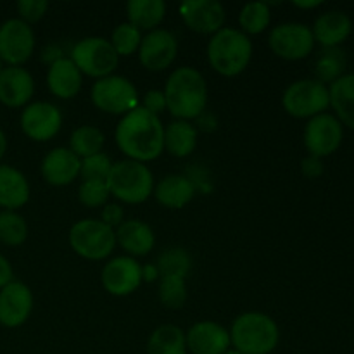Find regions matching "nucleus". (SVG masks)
<instances>
[{"label": "nucleus", "instance_id": "nucleus-19", "mask_svg": "<svg viewBox=\"0 0 354 354\" xmlns=\"http://www.w3.org/2000/svg\"><path fill=\"white\" fill-rule=\"evenodd\" d=\"M35 93V80L23 66H6L0 73V104L6 107H26Z\"/></svg>", "mask_w": 354, "mask_h": 354}, {"label": "nucleus", "instance_id": "nucleus-48", "mask_svg": "<svg viewBox=\"0 0 354 354\" xmlns=\"http://www.w3.org/2000/svg\"><path fill=\"white\" fill-rule=\"evenodd\" d=\"M3 68H6V66H3V62L0 61V73H2V69H3Z\"/></svg>", "mask_w": 354, "mask_h": 354}, {"label": "nucleus", "instance_id": "nucleus-7", "mask_svg": "<svg viewBox=\"0 0 354 354\" xmlns=\"http://www.w3.org/2000/svg\"><path fill=\"white\" fill-rule=\"evenodd\" d=\"M328 106H330L328 86L315 78H304L290 83L282 95L283 111L297 120H311L325 113Z\"/></svg>", "mask_w": 354, "mask_h": 354}, {"label": "nucleus", "instance_id": "nucleus-36", "mask_svg": "<svg viewBox=\"0 0 354 354\" xmlns=\"http://www.w3.org/2000/svg\"><path fill=\"white\" fill-rule=\"evenodd\" d=\"M159 301L168 310H180L187 301L185 279L182 277H161Z\"/></svg>", "mask_w": 354, "mask_h": 354}, {"label": "nucleus", "instance_id": "nucleus-31", "mask_svg": "<svg viewBox=\"0 0 354 354\" xmlns=\"http://www.w3.org/2000/svg\"><path fill=\"white\" fill-rule=\"evenodd\" d=\"M346 69V55L339 47L324 48L320 52L317 62H315V80L322 82L324 85L334 83L335 80L344 75Z\"/></svg>", "mask_w": 354, "mask_h": 354}, {"label": "nucleus", "instance_id": "nucleus-10", "mask_svg": "<svg viewBox=\"0 0 354 354\" xmlns=\"http://www.w3.org/2000/svg\"><path fill=\"white\" fill-rule=\"evenodd\" d=\"M268 45L273 54L286 61L306 59L315 48V37L310 26L303 23H282L268 35Z\"/></svg>", "mask_w": 354, "mask_h": 354}, {"label": "nucleus", "instance_id": "nucleus-9", "mask_svg": "<svg viewBox=\"0 0 354 354\" xmlns=\"http://www.w3.org/2000/svg\"><path fill=\"white\" fill-rule=\"evenodd\" d=\"M90 99L97 109L106 114H114V116H124L140 106L135 85L120 75L95 80L90 90Z\"/></svg>", "mask_w": 354, "mask_h": 354}, {"label": "nucleus", "instance_id": "nucleus-3", "mask_svg": "<svg viewBox=\"0 0 354 354\" xmlns=\"http://www.w3.org/2000/svg\"><path fill=\"white\" fill-rule=\"evenodd\" d=\"M209 66L225 78H234L245 71L252 59V41L239 28H221L207 41Z\"/></svg>", "mask_w": 354, "mask_h": 354}, {"label": "nucleus", "instance_id": "nucleus-28", "mask_svg": "<svg viewBox=\"0 0 354 354\" xmlns=\"http://www.w3.org/2000/svg\"><path fill=\"white\" fill-rule=\"evenodd\" d=\"M128 23L138 30H158L166 17V2L162 0H130L127 3Z\"/></svg>", "mask_w": 354, "mask_h": 354}, {"label": "nucleus", "instance_id": "nucleus-23", "mask_svg": "<svg viewBox=\"0 0 354 354\" xmlns=\"http://www.w3.org/2000/svg\"><path fill=\"white\" fill-rule=\"evenodd\" d=\"M116 244L121 245L130 258H140L154 249L156 235L144 221L128 220L116 228Z\"/></svg>", "mask_w": 354, "mask_h": 354}, {"label": "nucleus", "instance_id": "nucleus-17", "mask_svg": "<svg viewBox=\"0 0 354 354\" xmlns=\"http://www.w3.org/2000/svg\"><path fill=\"white\" fill-rule=\"evenodd\" d=\"M33 311V292L23 282L7 283L0 289V325L17 328L24 325Z\"/></svg>", "mask_w": 354, "mask_h": 354}, {"label": "nucleus", "instance_id": "nucleus-14", "mask_svg": "<svg viewBox=\"0 0 354 354\" xmlns=\"http://www.w3.org/2000/svg\"><path fill=\"white\" fill-rule=\"evenodd\" d=\"M100 282L111 296H130L142 283V265L130 256H118L104 265Z\"/></svg>", "mask_w": 354, "mask_h": 354}, {"label": "nucleus", "instance_id": "nucleus-8", "mask_svg": "<svg viewBox=\"0 0 354 354\" xmlns=\"http://www.w3.org/2000/svg\"><path fill=\"white\" fill-rule=\"evenodd\" d=\"M69 59L75 62L82 75L95 80L111 76L120 64V55L111 41L102 37H86L76 41Z\"/></svg>", "mask_w": 354, "mask_h": 354}, {"label": "nucleus", "instance_id": "nucleus-41", "mask_svg": "<svg viewBox=\"0 0 354 354\" xmlns=\"http://www.w3.org/2000/svg\"><path fill=\"white\" fill-rule=\"evenodd\" d=\"M124 218V211L120 204H109L107 203L106 206L102 207V213H100V221L107 225V227L114 228L116 230L121 223H123Z\"/></svg>", "mask_w": 354, "mask_h": 354}, {"label": "nucleus", "instance_id": "nucleus-29", "mask_svg": "<svg viewBox=\"0 0 354 354\" xmlns=\"http://www.w3.org/2000/svg\"><path fill=\"white\" fill-rule=\"evenodd\" d=\"M147 354H187L185 332L171 324L159 325L149 337Z\"/></svg>", "mask_w": 354, "mask_h": 354}, {"label": "nucleus", "instance_id": "nucleus-15", "mask_svg": "<svg viewBox=\"0 0 354 354\" xmlns=\"http://www.w3.org/2000/svg\"><path fill=\"white\" fill-rule=\"evenodd\" d=\"M176 54H178L176 37L165 28L152 30L145 37H142L138 61L149 71L158 73L168 69L175 62Z\"/></svg>", "mask_w": 354, "mask_h": 354}, {"label": "nucleus", "instance_id": "nucleus-39", "mask_svg": "<svg viewBox=\"0 0 354 354\" xmlns=\"http://www.w3.org/2000/svg\"><path fill=\"white\" fill-rule=\"evenodd\" d=\"M17 16L26 24H35L47 14L48 2L47 0H19L16 3Z\"/></svg>", "mask_w": 354, "mask_h": 354}, {"label": "nucleus", "instance_id": "nucleus-44", "mask_svg": "<svg viewBox=\"0 0 354 354\" xmlns=\"http://www.w3.org/2000/svg\"><path fill=\"white\" fill-rule=\"evenodd\" d=\"M161 277V273H159L158 266L156 265H145L142 266V282H156V280Z\"/></svg>", "mask_w": 354, "mask_h": 354}, {"label": "nucleus", "instance_id": "nucleus-35", "mask_svg": "<svg viewBox=\"0 0 354 354\" xmlns=\"http://www.w3.org/2000/svg\"><path fill=\"white\" fill-rule=\"evenodd\" d=\"M109 41L120 57H128L140 48L142 31L130 23H121L113 30Z\"/></svg>", "mask_w": 354, "mask_h": 354}, {"label": "nucleus", "instance_id": "nucleus-47", "mask_svg": "<svg viewBox=\"0 0 354 354\" xmlns=\"http://www.w3.org/2000/svg\"><path fill=\"white\" fill-rule=\"evenodd\" d=\"M223 354H241L239 351H235V349H228L227 353H223Z\"/></svg>", "mask_w": 354, "mask_h": 354}, {"label": "nucleus", "instance_id": "nucleus-42", "mask_svg": "<svg viewBox=\"0 0 354 354\" xmlns=\"http://www.w3.org/2000/svg\"><path fill=\"white\" fill-rule=\"evenodd\" d=\"M301 171L308 178H318V176L324 173V162L320 158H315V156H308L301 162Z\"/></svg>", "mask_w": 354, "mask_h": 354}, {"label": "nucleus", "instance_id": "nucleus-6", "mask_svg": "<svg viewBox=\"0 0 354 354\" xmlns=\"http://www.w3.org/2000/svg\"><path fill=\"white\" fill-rule=\"evenodd\" d=\"M69 245L73 251L88 261H102L116 248V230L104 221L85 218L76 221L69 230Z\"/></svg>", "mask_w": 354, "mask_h": 354}, {"label": "nucleus", "instance_id": "nucleus-26", "mask_svg": "<svg viewBox=\"0 0 354 354\" xmlns=\"http://www.w3.org/2000/svg\"><path fill=\"white\" fill-rule=\"evenodd\" d=\"M197 137V128L190 121H171L165 127V151L173 158H187L196 151Z\"/></svg>", "mask_w": 354, "mask_h": 354}, {"label": "nucleus", "instance_id": "nucleus-30", "mask_svg": "<svg viewBox=\"0 0 354 354\" xmlns=\"http://www.w3.org/2000/svg\"><path fill=\"white\" fill-rule=\"evenodd\" d=\"M104 142H106V137H104L102 130L92 127V124H83V127L76 128L69 137V151L78 156L80 159H86L90 156L100 154Z\"/></svg>", "mask_w": 354, "mask_h": 354}, {"label": "nucleus", "instance_id": "nucleus-25", "mask_svg": "<svg viewBox=\"0 0 354 354\" xmlns=\"http://www.w3.org/2000/svg\"><path fill=\"white\" fill-rule=\"evenodd\" d=\"M152 196L161 206L168 209H182L196 196V185L185 175H166L158 185H154Z\"/></svg>", "mask_w": 354, "mask_h": 354}, {"label": "nucleus", "instance_id": "nucleus-45", "mask_svg": "<svg viewBox=\"0 0 354 354\" xmlns=\"http://www.w3.org/2000/svg\"><path fill=\"white\" fill-rule=\"evenodd\" d=\"M7 152V137L2 130H0V165H2V159Z\"/></svg>", "mask_w": 354, "mask_h": 354}, {"label": "nucleus", "instance_id": "nucleus-4", "mask_svg": "<svg viewBox=\"0 0 354 354\" xmlns=\"http://www.w3.org/2000/svg\"><path fill=\"white\" fill-rule=\"evenodd\" d=\"M228 332L232 346L241 354H270L280 339L275 320L259 311L239 315Z\"/></svg>", "mask_w": 354, "mask_h": 354}, {"label": "nucleus", "instance_id": "nucleus-40", "mask_svg": "<svg viewBox=\"0 0 354 354\" xmlns=\"http://www.w3.org/2000/svg\"><path fill=\"white\" fill-rule=\"evenodd\" d=\"M140 106L151 114H154V116H161L162 111H166V99L162 90H149V92H145Z\"/></svg>", "mask_w": 354, "mask_h": 354}, {"label": "nucleus", "instance_id": "nucleus-46", "mask_svg": "<svg viewBox=\"0 0 354 354\" xmlns=\"http://www.w3.org/2000/svg\"><path fill=\"white\" fill-rule=\"evenodd\" d=\"M294 6L299 9H315V7L322 6V2H294Z\"/></svg>", "mask_w": 354, "mask_h": 354}, {"label": "nucleus", "instance_id": "nucleus-2", "mask_svg": "<svg viewBox=\"0 0 354 354\" xmlns=\"http://www.w3.org/2000/svg\"><path fill=\"white\" fill-rule=\"evenodd\" d=\"M166 111L175 120L192 121L204 113L207 106V83L203 73L190 66L176 68L166 80Z\"/></svg>", "mask_w": 354, "mask_h": 354}, {"label": "nucleus", "instance_id": "nucleus-12", "mask_svg": "<svg viewBox=\"0 0 354 354\" xmlns=\"http://www.w3.org/2000/svg\"><path fill=\"white\" fill-rule=\"evenodd\" d=\"M344 128L334 114L322 113L308 120L304 127V147L315 158H327L334 154L342 144Z\"/></svg>", "mask_w": 354, "mask_h": 354}, {"label": "nucleus", "instance_id": "nucleus-11", "mask_svg": "<svg viewBox=\"0 0 354 354\" xmlns=\"http://www.w3.org/2000/svg\"><path fill=\"white\" fill-rule=\"evenodd\" d=\"M37 38L30 24L10 17L0 24V61L7 66H23L35 52Z\"/></svg>", "mask_w": 354, "mask_h": 354}, {"label": "nucleus", "instance_id": "nucleus-5", "mask_svg": "<svg viewBox=\"0 0 354 354\" xmlns=\"http://www.w3.org/2000/svg\"><path fill=\"white\" fill-rule=\"evenodd\" d=\"M107 189L123 204H142L154 192V175L147 165L131 159L113 162Z\"/></svg>", "mask_w": 354, "mask_h": 354}, {"label": "nucleus", "instance_id": "nucleus-13", "mask_svg": "<svg viewBox=\"0 0 354 354\" xmlns=\"http://www.w3.org/2000/svg\"><path fill=\"white\" fill-rule=\"evenodd\" d=\"M19 124L30 140L48 142L61 131L62 113L55 104L38 100L23 107Z\"/></svg>", "mask_w": 354, "mask_h": 354}, {"label": "nucleus", "instance_id": "nucleus-32", "mask_svg": "<svg viewBox=\"0 0 354 354\" xmlns=\"http://www.w3.org/2000/svg\"><path fill=\"white\" fill-rule=\"evenodd\" d=\"M272 23V10L266 2H249L239 12V26L242 33L259 35Z\"/></svg>", "mask_w": 354, "mask_h": 354}, {"label": "nucleus", "instance_id": "nucleus-24", "mask_svg": "<svg viewBox=\"0 0 354 354\" xmlns=\"http://www.w3.org/2000/svg\"><path fill=\"white\" fill-rule=\"evenodd\" d=\"M30 182L23 171L10 165H0V207L17 211L30 201Z\"/></svg>", "mask_w": 354, "mask_h": 354}, {"label": "nucleus", "instance_id": "nucleus-38", "mask_svg": "<svg viewBox=\"0 0 354 354\" xmlns=\"http://www.w3.org/2000/svg\"><path fill=\"white\" fill-rule=\"evenodd\" d=\"M111 194L107 183L104 182H82L78 189V199L85 207H104L109 201Z\"/></svg>", "mask_w": 354, "mask_h": 354}, {"label": "nucleus", "instance_id": "nucleus-1", "mask_svg": "<svg viewBox=\"0 0 354 354\" xmlns=\"http://www.w3.org/2000/svg\"><path fill=\"white\" fill-rule=\"evenodd\" d=\"M114 140L127 159L145 165L158 159L165 151V127L161 118L138 106L121 116Z\"/></svg>", "mask_w": 354, "mask_h": 354}, {"label": "nucleus", "instance_id": "nucleus-21", "mask_svg": "<svg viewBox=\"0 0 354 354\" xmlns=\"http://www.w3.org/2000/svg\"><path fill=\"white\" fill-rule=\"evenodd\" d=\"M83 75L69 57H61L48 64L47 86L57 99H75L82 90Z\"/></svg>", "mask_w": 354, "mask_h": 354}, {"label": "nucleus", "instance_id": "nucleus-16", "mask_svg": "<svg viewBox=\"0 0 354 354\" xmlns=\"http://www.w3.org/2000/svg\"><path fill=\"white\" fill-rule=\"evenodd\" d=\"M178 12L190 31L211 37L223 28L227 19L223 3L218 0H185L180 3Z\"/></svg>", "mask_w": 354, "mask_h": 354}, {"label": "nucleus", "instance_id": "nucleus-43", "mask_svg": "<svg viewBox=\"0 0 354 354\" xmlns=\"http://www.w3.org/2000/svg\"><path fill=\"white\" fill-rule=\"evenodd\" d=\"M12 277H14L12 265H10L9 259H7L6 256L0 254V289L6 287L9 282H12L14 280Z\"/></svg>", "mask_w": 354, "mask_h": 354}, {"label": "nucleus", "instance_id": "nucleus-33", "mask_svg": "<svg viewBox=\"0 0 354 354\" xmlns=\"http://www.w3.org/2000/svg\"><path fill=\"white\" fill-rule=\"evenodd\" d=\"M28 239V223L17 211H0V244L17 248Z\"/></svg>", "mask_w": 354, "mask_h": 354}, {"label": "nucleus", "instance_id": "nucleus-20", "mask_svg": "<svg viewBox=\"0 0 354 354\" xmlns=\"http://www.w3.org/2000/svg\"><path fill=\"white\" fill-rule=\"evenodd\" d=\"M82 171V159L66 147H55L41 159L40 173L52 187L71 185Z\"/></svg>", "mask_w": 354, "mask_h": 354}, {"label": "nucleus", "instance_id": "nucleus-18", "mask_svg": "<svg viewBox=\"0 0 354 354\" xmlns=\"http://www.w3.org/2000/svg\"><path fill=\"white\" fill-rule=\"evenodd\" d=\"M187 351L192 354H223L230 349V332L216 322H197L185 332Z\"/></svg>", "mask_w": 354, "mask_h": 354}, {"label": "nucleus", "instance_id": "nucleus-27", "mask_svg": "<svg viewBox=\"0 0 354 354\" xmlns=\"http://www.w3.org/2000/svg\"><path fill=\"white\" fill-rule=\"evenodd\" d=\"M330 106L335 111L334 116L354 130V73L342 75L328 86Z\"/></svg>", "mask_w": 354, "mask_h": 354}, {"label": "nucleus", "instance_id": "nucleus-37", "mask_svg": "<svg viewBox=\"0 0 354 354\" xmlns=\"http://www.w3.org/2000/svg\"><path fill=\"white\" fill-rule=\"evenodd\" d=\"M111 168H113L111 158L107 154H104V152H100V154L82 159V171H80V176H82L83 182L107 183Z\"/></svg>", "mask_w": 354, "mask_h": 354}, {"label": "nucleus", "instance_id": "nucleus-22", "mask_svg": "<svg viewBox=\"0 0 354 354\" xmlns=\"http://www.w3.org/2000/svg\"><path fill=\"white\" fill-rule=\"evenodd\" d=\"M351 17L342 10H327L320 14L311 28L315 41H318L324 48L339 47L351 35Z\"/></svg>", "mask_w": 354, "mask_h": 354}, {"label": "nucleus", "instance_id": "nucleus-34", "mask_svg": "<svg viewBox=\"0 0 354 354\" xmlns=\"http://www.w3.org/2000/svg\"><path fill=\"white\" fill-rule=\"evenodd\" d=\"M158 270L161 277H182L185 279L192 266L190 254L182 248H169L158 258Z\"/></svg>", "mask_w": 354, "mask_h": 354}]
</instances>
